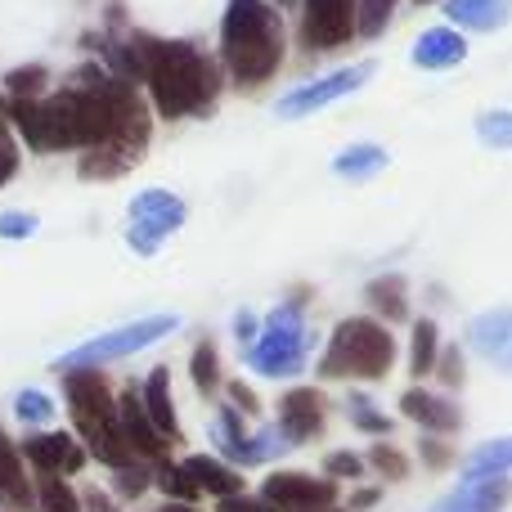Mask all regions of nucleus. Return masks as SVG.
<instances>
[{
    "label": "nucleus",
    "instance_id": "473e14b6",
    "mask_svg": "<svg viewBox=\"0 0 512 512\" xmlns=\"http://www.w3.org/2000/svg\"><path fill=\"white\" fill-rule=\"evenodd\" d=\"M369 463H373V468H382L387 477H405V459H400L396 450H387V445H378V450L369 454Z\"/></svg>",
    "mask_w": 512,
    "mask_h": 512
},
{
    "label": "nucleus",
    "instance_id": "39448f33",
    "mask_svg": "<svg viewBox=\"0 0 512 512\" xmlns=\"http://www.w3.org/2000/svg\"><path fill=\"white\" fill-rule=\"evenodd\" d=\"M167 333H176V319L171 315H158V319H140V324H126L117 333H104L95 342L77 346L72 355H63L59 369L72 373V369H95L104 360H122V355H135V351H149L153 342H162Z\"/></svg>",
    "mask_w": 512,
    "mask_h": 512
},
{
    "label": "nucleus",
    "instance_id": "a878e982",
    "mask_svg": "<svg viewBox=\"0 0 512 512\" xmlns=\"http://www.w3.org/2000/svg\"><path fill=\"white\" fill-rule=\"evenodd\" d=\"M400 0H360V14H355V32L364 36H378L382 27H387L391 9H396Z\"/></svg>",
    "mask_w": 512,
    "mask_h": 512
},
{
    "label": "nucleus",
    "instance_id": "f8f14e48",
    "mask_svg": "<svg viewBox=\"0 0 512 512\" xmlns=\"http://www.w3.org/2000/svg\"><path fill=\"white\" fill-rule=\"evenodd\" d=\"M117 423H122V436L131 445V454H144V459H162L167 454V436L153 427V418L144 414V405L135 396H126L117 405Z\"/></svg>",
    "mask_w": 512,
    "mask_h": 512
},
{
    "label": "nucleus",
    "instance_id": "0eeeda50",
    "mask_svg": "<svg viewBox=\"0 0 512 512\" xmlns=\"http://www.w3.org/2000/svg\"><path fill=\"white\" fill-rule=\"evenodd\" d=\"M185 221V203L167 189H149L131 203V248L135 252H153L158 239H167L176 225Z\"/></svg>",
    "mask_w": 512,
    "mask_h": 512
},
{
    "label": "nucleus",
    "instance_id": "bb28decb",
    "mask_svg": "<svg viewBox=\"0 0 512 512\" xmlns=\"http://www.w3.org/2000/svg\"><path fill=\"white\" fill-rule=\"evenodd\" d=\"M432 364H436V328L418 324L414 328V360H409V369L423 378V373H432Z\"/></svg>",
    "mask_w": 512,
    "mask_h": 512
},
{
    "label": "nucleus",
    "instance_id": "4468645a",
    "mask_svg": "<svg viewBox=\"0 0 512 512\" xmlns=\"http://www.w3.org/2000/svg\"><path fill=\"white\" fill-rule=\"evenodd\" d=\"M463 54H468V41H463L459 32H450V27H432V32H423L418 36V45H414V63L418 68H427V72L459 68Z\"/></svg>",
    "mask_w": 512,
    "mask_h": 512
},
{
    "label": "nucleus",
    "instance_id": "aec40b11",
    "mask_svg": "<svg viewBox=\"0 0 512 512\" xmlns=\"http://www.w3.org/2000/svg\"><path fill=\"white\" fill-rule=\"evenodd\" d=\"M180 468L194 477L198 490H212V495L234 499V495L243 490V477H239V472L225 468V463H216V459H189V463H180Z\"/></svg>",
    "mask_w": 512,
    "mask_h": 512
},
{
    "label": "nucleus",
    "instance_id": "20e7f679",
    "mask_svg": "<svg viewBox=\"0 0 512 512\" xmlns=\"http://www.w3.org/2000/svg\"><path fill=\"white\" fill-rule=\"evenodd\" d=\"M391 360H396V342L387 328L373 319H346V324H337L319 369H324V378H382Z\"/></svg>",
    "mask_w": 512,
    "mask_h": 512
},
{
    "label": "nucleus",
    "instance_id": "4be33fe9",
    "mask_svg": "<svg viewBox=\"0 0 512 512\" xmlns=\"http://www.w3.org/2000/svg\"><path fill=\"white\" fill-rule=\"evenodd\" d=\"M144 414L153 418L162 436H176V409H171V391H167V369H153V378L144 382Z\"/></svg>",
    "mask_w": 512,
    "mask_h": 512
},
{
    "label": "nucleus",
    "instance_id": "2eb2a0df",
    "mask_svg": "<svg viewBox=\"0 0 512 512\" xmlns=\"http://www.w3.org/2000/svg\"><path fill=\"white\" fill-rule=\"evenodd\" d=\"M319 423H324V400H319V391H292V396H283V436L310 441V436L319 432Z\"/></svg>",
    "mask_w": 512,
    "mask_h": 512
},
{
    "label": "nucleus",
    "instance_id": "5701e85b",
    "mask_svg": "<svg viewBox=\"0 0 512 512\" xmlns=\"http://www.w3.org/2000/svg\"><path fill=\"white\" fill-rule=\"evenodd\" d=\"M387 167V149H378V144H351L346 153H337L333 171L346 180H369L378 176V171Z\"/></svg>",
    "mask_w": 512,
    "mask_h": 512
},
{
    "label": "nucleus",
    "instance_id": "393cba45",
    "mask_svg": "<svg viewBox=\"0 0 512 512\" xmlns=\"http://www.w3.org/2000/svg\"><path fill=\"white\" fill-rule=\"evenodd\" d=\"M477 135H481V144H490V149H512V113H504V108L486 113L477 122Z\"/></svg>",
    "mask_w": 512,
    "mask_h": 512
},
{
    "label": "nucleus",
    "instance_id": "7ed1b4c3",
    "mask_svg": "<svg viewBox=\"0 0 512 512\" xmlns=\"http://www.w3.org/2000/svg\"><path fill=\"white\" fill-rule=\"evenodd\" d=\"M68 405H72V418H77L81 436H86L90 450H95V459L108 463V468H126V463H131V445H126L122 423H117V405H113L108 382L99 378L95 369L68 373Z\"/></svg>",
    "mask_w": 512,
    "mask_h": 512
},
{
    "label": "nucleus",
    "instance_id": "423d86ee",
    "mask_svg": "<svg viewBox=\"0 0 512 512\" xmlns=\"http://www.w3.org/2000/svg\"><path fill=\"white\" fill-rule=\"evenodd\" d=\"M252 369L265 378H292V373L306 364V324H301L297 310H279L270 315L261 342L252 346Z\"/></svg>",
    "mask_w": 512,
    "mask_h": 512
},
{
    "label": "nucleus",
    "instance_id": "f03ea898",
    "mask_svg": "<svg viewBox=\"0 0 512 512\" xmlns=\"http://www.w3.org/2000/svg\"><path fill=\"white\" fill-rule=\"evenodd\" d=\"M221 41H225V63H230L239 86L265 81L283 59L279 18H274V9L265 0H230Z\"/></svg>",
    "mask_w": 512,
    "mask_h": 512
},
{
    "label": "nucleus",
    "instance_id": "c85d7f7f",
    "mask_svg": "<svg viewBox=\"0 0 512 512\" xmlns=\"http://www.w3.org/2000/svg\"><path fill=\"white\" fill-rule=\"evenodd\" d=\"M369 301L382 306L387 315H400V310H405V288H400V279H382L369 288Z\"/></svg>",
    "mask_w": 512,
    "mask_h": 512
},
{
    "label": "nucleus",
    "instance_id": "1a4fd4ad",
    "mask_svg": "<svg viewBox=\"0 0 512 512\" xmlns=\"http://www.w3.org/2000/svg\"><path fill=\"white\" fill-rule=\"evenodd\" d=\"M261 495L274 512H328L333 504V486L306 472H274Z\"/></svg>",
    "mask_w": 512,
    "mask_h": 512
},
{
    "label": "nucleus",
    "instance_id": "7c9ffc66",
    "mask_svg": "<svg viewBox=\"0 0 512 512\" xmlns=\"http://www.w3.org/2000/svg\"><path fill=\"white\" fill-rule=\"evenodd\" d=\"M194 378H198V387H203V391L216 387V351H212V346H198V355H194Z\"/></svg>",
    "mask_w": 512,
    "mask_h": 512
},
{
    "label": "nucleus",
    "instance_id": "4c0bfd02",
    "mask_svg": "<svg viewBox=\"0 0 512 512\" xmlns=\"http://www.w3.org/2000/svg\"><path fill=\"white\" fill-rule=\"evenodd\" d=\"M86 508H90V512H117L113 504H108L104 490H86Z\"/></svg>",
    "mask_w": 512,
    "mask_h": 512
},
{
    "label": "nucleus",
    "instance_id": "c756f323",
    "mask_svg": "<svg viewBox=\"0 0 512 512\" xmlns=\"http://www.w3.org/2000/svg\"><path fill=\"white\" fill-rule=\"evenodd\" d=\"M162 490L171 495V504H189V499H198V486H194V477H189L185 468H167V472H162Z\"/></svg>",
    "mask_w": 512,
    "mask_h": 512
},
{
    "label": "nucleus",
    "instance_id": "6ab92c4d",
    "mask_svg": "<svg viewBox=\"0 0 512 512\" xmlns=\"http://www.w3.org/2000/svg\"><path fill=\"white\" fill-rule=\"evenodd\" d=\"M504 472H512V436L508 441H486L481 450H472L468 486H481V481H504Z\"/></svg>",
    "mask_w": 512,
    "mask_h": 512
},
{
    "label": "nucleus",
    "instance_id": "b1692460",
    "mask_svg": "<svg viewBox=\"0 0 512 512\" xmlns=\"http://www.w3.org/2000/svg\"><path fill=\"white\" fill-rule=\"evenodd\" d=\"M36 504H41V512H81L68 481L50 477V472H36Z\"/></svg>",
    "mask_w": 512,
    "mask_h": 512
},
{
    "label": "nucleus",
    "instance_id": "e433bc0d",
    "mask_svg": "<svg viewBox=\"0 0 512 512\" xmlns=\"http://www.w3.org/2000/svg\"><path fill=\"white\" fill-rule=\"evenodd\" d=\"M221 512H274V508L265 504V499L256 504V499H239V495H234V499H225V504H221Z\"/></svg>",
    "mask_w": 512,
    "mask_h": 512
},
{
    "label": "nucleus",
    "instance_id": "f257e3e1",
    "mask_svg": "<svg viewBox=\"0 0 512 512\" xmlns=\"http://www.w3.org/2000/svg\"><path fill=\"white\" fill-rule=\"evenodd\" d=\"M144 77H149L153 104L162 117H185L207 108L216 90L212 63L194 50V45L180 41H149L144 45Z\"/></svg>",
    "mask_w": 512,
    "mask_h": 512
},
{
    "label": "nucleus",
    "instance_id": "9d476101",
    "mask_svg": "<svg viewBox=\"0 0 512 512\" xmlns=\"http://www.w3.org/2000/svg\"><path fill=\"white\" fill-rule=\"evenodd\" d=\"M369 77H373L369 63H355V68H342V72H333V77L315 81V86H301L297 95H288V99L279 104V113H283V117H306V113H315V108L333 104V99L351 95V90H355V86H364Z\"/></svg>",
    "mask_w": 512,
    "mask_h": 512
},
{
    "label": "nucleus",
    "instance_id": "9b49d317",
    "mask_svg": "<svg viewBox=\"0 0 512 512\" xmlns=\"http://www.w3.org/2000/svg\"><path fill=\"white\" fill-rule=\"evenodd\" d=\"M23 454L36 463V472H50V477H68V472H77L81 463H86L81 445L72 441V436H63V432L32 436V441L23 445Z\"/></svg>",
    "mask_w": 512,
    "mask_h": 512
},
{
    "label": "nucleus",
    "instance_id": "ddd939ff",
    "mask_svg": "<svg viewBox=\"0 0 512 512\" xmlns=\"http://www.w3.org/2000/svg\"><path fill=\"white\" fill-rule=\"evenodd\" d=\"M472 346L499 369H512V310H490L472 324Z\"/></svg>",
    "mask_w": 512,
    "mask_h": 512
},
{
    "label": "nucleus",
    "instance_id": "a211bd4d",
    "mask_svg": "<svg viewBox=\"0 0 512 512\" xmlns=\"http://www.w3.org/2000/svg\"><path fill=\"white\" fill-rule=\"evenodd\" d=\"M445 14H450L454 23L472 27V32H495V27L512 14V0H450Z\"/></svg>",
    "mask_w": 512,
    "mask_h": 512
},
{
    "label": "nucleus",
    "instance_id": "cd10ccee",
    "mask_svg": "<svg viewBox=\"0 0 512 512\" xmlns=\"http://www.w3.org/2000/svg\"><path fill=\"white\" fill-rule=\"evenodd\" d=\"M14 414L23 418V423H50V414H54V405L41 396V391H23V396L14 400Z\"/></svg>",
    "mask_w": 512,
    "mask_h": 512
},
{
    "label": "nucleus",
    "instance_id": "f704fd0d",
    "mask_svg": "<svg viewBox=\"0 0 512 512\" xmlns=\"http://www.w3.org/2000/svg\"><path fill=\"white\" fill-rule=\"evenodd\" d=\"M328 472H333V477H360L364 463L355 459V454H333V459H328Z\"/></svg>",
    "mask_w": 512,
    "mask_h": 512
},
{
    "label": "nucleus",
    "instance_id": "2f4dec72",
    "mask_svg": "<svg viewBox=\"0 0 512 512\" xmlns=\"http://www.w3.org/2000/svg\"><path fill=\"white\" fill-rule=\"evenodd\" d=\"M351 414H355V423H360V427H369V432H387V418H382L378 414V409H369V400H360V396H355L351 400Z\"/></svg>",
    "mask_w": 512,
    "mask_h": 512
},
{
    "label": "nucleus",
    "instance_id": "c9c22d12",
    "mask_svg": "<svg viewBox=\"0 0 512 512\" xmlns=\"http://www.w3.org/2000/svg\"><path fill=\"white\" fill-rule=\"evenodd\" d=\"M14 167H18V153H14V144H9V135H0V185L14 176Z\"/></svg>",
    "mask_w": 512,
    "mask_h": 512
},
{
    "label": "nucleus",
    "instance_id": "f3484780",
    "mask_svg": "<svg viewBox=\"0 0 512 512\" xmlns=\"http://www.w3.org/2000/svg\"><path fill=\"white\" fill-rule=\"evenodd\" d=\"M400 409H405L414 423L436 427V432H454V427H459V409H454L450 400L432 396V391H409V396L400 400Z\"/></svg>",
    "mask_w": 512,
    "mask_h": 512
},
{
    "label": "nucleus",
    "instance_id": "412c9836",
    "mask_svg": "<svg viewBox=\"0 0 512 512\" xmlns=\"http://www.w3.org/2000/svg\"><path fill=\"white\" fill-rule=\"evenodd\" d=\"M0 499H5L9 508H32V486H27L23 477V463H18L14 445L0 436Z\"/></svg>",
    "mask_w": 512,
    "mask_h": 512
},
{
    "label": "nucleus",
    "instance_id": "6e6552de",
    "mask_svg": "<svg viewBox=\"0 0 512 512\" xmlns=\"http://www.w3.org/2000/svg\"><path fill=\"white\" fill-rule=\"evenodd\" d=\"M355 14H360V0H306L301 41L310 50H337L355 36Z\"/></svg>",
    "mask_w": 512,
    "mask_h": 512
},
{
    "label": "nucleus",
    "instance_id": "58836bf2",
    "mask_svg": "<svg viewBox=\"0 0 512 512\" xmlns=\"http://www.w3.org/2000/svg\"><path fill=\"white\" fill-rule=\"evenodd\" d=\"M158 512H194L189 504H167V508H158Z\"/></svg>",
    "mask_w": 512,
    "mask_h": 512
},
{
    "label": "nucleus",
    "instance_id": "72a5a7b5",
    "mask_svg": "<svg viewBox=\"0 0 512 512\" xmlns=\"http://www.w3.org/2000/svg\"><path fill=\"white\" fill-rule=\"evenodd\" d=\"M36 230L32 216H0V239H27Z\"/></svg>",
    "mask_w": 512,
    "mask_h": 512
},
{
    "label": "nucleus",
    "instance_id": "dca6fc26",
    "mask_svg": "<svg viewBox=\"0 0 512 512\" xmlns=\"http://www.w3.org/2000/svg\"><path fill=\"white\" fill-rule=\"evenodd\" d=\"M508 495H512L508 481H481V486H463L459 495H450L432 512H499L508 504Z\"/></svg>",
    "mask_w": 512,
    "mask_h": 512
}]
</instances>
